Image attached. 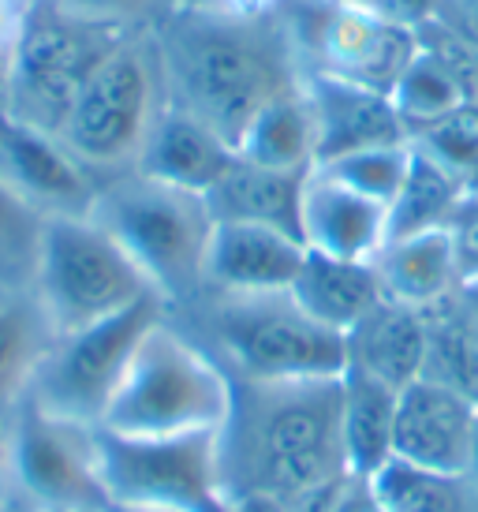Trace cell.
<instances>
[{
  "label": "cell",
  "mask_w": 478,
  "mask_h": 512,
  "mask_svg": "<svg viewBox=\"0 0 478 512\" xmlns=\"http://www.w3.org/2000/svg\"><path fill=\"white\" fill-rule=\"evenodd\" d=\"M169 101L239 150L258 113L303 86L281 0L266 12H232L183 0L154 27Z\"/></svg>",
  "instance_id": "1"
},
{
  "label": "cell",
  "mask_w": 478,
  "mask_h": 512,
  "mask_svg": "<svg viewBox=\"0 0 478 512\" xmlns=\"http://www.w3.org/2000/svg\"><path fill=\"white\" fill-rule=\"evenodd\" d=\"M340 412L344 374L232 378V404L217 430L225 501L269 498L292 509L310 490L348 475Z\"/></svg>",
  "instance_id": "2"
},
{
  "label": "cell",
  "mask_w": 478,
  "mask_h": 512,
  "mask_svg": "<svg viewBox=\"0 0 478 512\" xmlns=\"http://www.w3.org/2000/svg\"><path fill=\"white\" fill-rule=\"evenodd\" d=\"M169 318L232 378H325L348 367L344 337L314 322L292 292L202 288Z\"/></svg>",
  "instance_id": "3"
},
{
  "label": "cell",
  "mask_w": 478,
  "mask_h": 512,
  "mask_svg": "<svg viewBox=\"0 0 478 512\" xmlns=\"http://www.w3.org/2000/svg\"><path fill=\"white\" fill-rule=\"evenodd\" d=\"M90 217L113 236L169 307L206 288L213 217L206 195L172 187L146 172H124L98 187Z\"/></svg>",
  "instance_id": "4"
},
{
  "label": "cell",
  "mask_w": 478,
  "mask_h": 512,
  "mask_svg": "<svg viewBox=\"0 0 478 512\" xmlns=\"http://www.w3.org/2000/svg\"><path fill=\"white\" fill-rule=\"evenodd\" d=\"M169 109V83L154 30H131L86 79L60 128V143L98 184L139 169L146 139Z\"/></svg>",
  "instance_id": "5"
},
{
  "label": "cell",
  "mask_w": 478,
  "mask_h": 512,
  "mask_svg": "<svg viewBox=\"0 0 478 512\" xmlns=\"http://www.w3.org/2000/svg\"><path fill=\"white\" fill-rule=\"evenodd\" d=\"M232 378L169 314L142 337L98 430L124 438H176L221 430Z\"/></svg>",
  "instance_id": "6"
},
{
  "label": "cell",
  "mask_w": 478,
  "mask_h": 512,
  "mask_svg": "<svg viewBox=\"0 0 478 512\" xmlns=\"http://www.w3.org/2000/svg\"><path fill=\"white\" fill-rule=\"evenodd\" d=\"M124 34L131 30L86 19L57 0H30L0 68V105L34 128L60 135L79 90Z\"/></svg>",
  "instance_id": "7"
},
{
  "label": "cell",
  "mask_w": 478,
  "mask_h": 512,
  "mask_svg": "<svg viewBox=\"0 0 478 512\" xmlns=\"http://www.w3.org/2000/svg\"><path fill=\"white\" fill-rule=\"evenodd\" d=\"M30 288L49 314L57 337L98 326L142 299L157 296L146 273L135 266V258L90 214L45 221L42 255Z\"/></svg>",
  "instance_id": "8"
},
{
  "label": "cell",
  "mask_w": 478,
  "mask_h": 512,
  "mask_svg": "<svg viewBox=\"0 0 478 512\" xmlns=\"http://www.w3.org/2000/svg\"><path fill=\"white\" fill-rule=\"evenodd\" d=\"M165 314H169V303L161 296H150L98 326L60 333L34 374L27 400L49 415L83 423V427H101L142 337Z\"/></svg>",
  "instance_id": "9"
},
{
  "label": "cell",
  "mask_w": 478,
  "mask_h": 512,
  "mask_svg": "<svg viewBox=\"0 0 478 512\" xmlns=\"http://www.w3.org/2000/svg\"><path fill=\"white\" fill-rule=\"evenodd\" d=\"M4 494L27 512H109L98 427H83L23 400L8 415Z\"/></svg>",
  "instance_id": "10"
},
{
  "label": "cell",
  "mask_w": 478,
  "mask_h": 512,
  "mask_svg": "<svg viewBox=\"0 0 478 512\" xmlns=\"http://www.w3.org/2000/svg\"><path fill=\"white\" fill-rule=\"evenodd\" d=\"M101 479L113 509L228 512L217 471V430L124 438L98 430Z\"/></svg>",
  "instance_id": "11"
},
{
  "label": "cell",
  "mask_w": 478,
  "mask_h": 512,
  "mask_svg": "<svg viewBox=\"0 0 478 512\" xmlns=\"http://www.w3.org/2000/svg\"><path fill=\"white\" fill-rule=\"evenodd\" d=\"M303 75H333L393 94L415 53L419 34L344 0H281Z\"/></svg>",
  "instance_id": "12"
},
{
  "label": "cell",
  "mask_w": 478,
  "mask_h": 512,
  "mask_svg": "<svg viewBox=\"0 0 478 512\" xmlns=\"http://www.w3.org/2000/svg\"><path fill=\"white\" fill-rule=\"evenodd\" d=\"M0 184L45 217L90 214L98 180L64 150L57 135L34 128L0 105Z\"/></svg>",
  "instance_id": "13"
},
{
  "label": "cell",
  "mask_w": 478,
  "mask_h": 512,
  "mask_svg": "<svg viewBox=\"0 0 478 512\" xmlns=\"http://www.w3.org/2000/svg\"><path fill=\"white\" fill-rule=\"evenodd\" d=\"M478 434V400L437 378H415L396 397L393 456L437 471H467Z\"/></svg>",
  "instance_id": "14"
},
{
  "label": "cell",
  "mask_w": 478,
  "mask_h": 512,
  "mask_svg": "<svg viewBox=\"0 0 478 512\" xmlns=\"http://www.w3.org/2000/svg\"><path fill=\"white\" fill-rule=\"evenodd\" d=\"M310 116H314V139H318V165L370 146L408 143V131L393 109V98L370 90V86L333 79V75H303Z\"/></svg>",
  "instance_id": "15"
},
{
  "label": "cell",
  "mask_w": 478,
  "mask_h": 512,
  "mask_svg": "<svg viewBox=\"0 0 478 512\" xmlns=\"http://www.w3.org/2000/svg\"><path fill=\"white\" fill-rule=\"evenodd\" d=\"M299 228L307 251L348 262H374L389 240V206L366 199L329 172L310 169L303 184Z\"/></svg>",
  "instance_id": "16"
},
{
  "label": "cell",
  "mask_w": 478,
  "mask_h": 512,
  "mask_svg": "<svg viewBox=\"0 0 478 512\" xmlns=\"http://www.w3.org/2000/svg\"><path fill=\"white\" fill-rule=\"evenodd\" d=\"M307 258V243L281 228L217 221L206 262V288L221 292H288Z\"/></svg>",
  "instance_id": "17"
},
{
  "label": "cell",
  "mask_w": 478,
  "mask_h": 512,
  "mask_svg": "<svg viewBox=\"0 0 478 512\" xmlns=\"http://www.w3.org/2000/svg\"><path fill=\"white\" fill-rule=\"evenodd\" d=\"M236 157V146L225 143L210 124H202L198 116L169 101V109L161 113V120L146 139V150H142L135 172H146L154 180L187 187L198 195H210L213 187L221 184V176L232 169Z\"/></svg>",
  "instance_id": "18"
},
{
  "label": "cell",
  "mask_w": 478,
  "mask_h": 512,
  "mask_svg": "<svg viewBox=\"0 0 478 512\" xmlns=\"http://www.w3.org/2000/svg\"><path fill=\"white\" fill-rule=\"evenodd\" d=\"M344 344H348V367L366 370L393 389H404L426 374V356H430L426 311L381 299L344 337Z\"/></svg>",
  "instance_id": "19"
},
{
  "label": "cell",
  "mask_w": 478,
  "mask_h": 512,
  "mask_svg": "<svg viewBox=\"0 0 478 512\" xmlns=\"http://www.w3.org/2000/svg\"><path fill=\"white\" fill-rule=\"evenodd\" d=\"M374 270H378L385 299L408 303L419 311L445 303L464 285L452 228H434V232L389 240L374 258Z\"/></svg>",
  "instance_id": "20"
},
{
  "label": "cell",
  "mask_w": 478,
  "mask_h": 512,
  "mask_svg": "<svg viewBox=\"0 0 478 512\" xmlns=\"http://www.w3.org/2000/svg\"><path fill=\"white\" fill-rule=\"evenodd\" d=\"M310 172H281L236 157L232 169L221 176L206 202L217 221H247V225L281 228L303 240L299 210H303V184Z\"/></svg>",
  "instance_id": "21"
},
{
  "label": "cell",
  "mask_w": 478,
  "mask_h": 512,
  "mask_svg": "<svg viewBox=\"0 0 478 512\" xmlns=\"http://www.w3.org/2000/svg\"><path fill=\"white\" fill-rule=\"evenodd\" d=\"M288 292L314 322L337 329L340 337H348L385 299L374 262H348V258H329L318 251H307L303 270Z\"/></svg>",
  "instance_id": "22"
},
{
  "label": "cell",
  "mask_w": 478,
  "mask_h": 512,
  "mask_svg": "<svg viewBox=\"0 0 478 512\" xmlns=\"http://www.w3.org/2000/svg\"><path fill=\"white\" fill-rule=\"evenodd\" d=\"M57 341L34 288H0V419L27 400L34 374Z\"/></svg>",
  "instance_id": "23"
},
{
  "label": "cell",
  "mask_w": 478,
  "mask_h": 512,
  "mask_svg": "<svg viewBox=\"0 0 478 512\" xmlns=\"http://www.w3.org/2000/svg\"><path fill=\"white\" fill-rule=\"evenodd\" d=\"M396 397L400 389L385 385L366 370L344 367V412H340V438L348 471L370 479L393 456Z\"/></svg>",
  "instance_id": "24"
},
{
  "label": "cell",
  "mask_w": 478,
  "mask_h": 512,
  "mask_svg": "<svg viewBox=\"0 0 478 512\" xmlns=\"http://www.w3.org/2000/svg\"><path fill=\"white\" fill-rule=\"evenodd\" d=\"M366 490L381 512H478V486L467 471L422 468L389 456Z\"/></svg>",
  "instance_id": "25"
},
{
  "label": "cell",
  "mask_w": 478,
  "mask_h": 512,
  "mask_svg": "<svg viewBox=\"0 0 478 512\" xmlns=\"http://www.w3.org/2000/svg\"><path fill=\"white\" fill-rule=\"evenodd\" d=\"M467 199L464 180L452 169L437 165L419 146H411V169L404 187L389 202V240L434 232V228H452L460 206ZM385 240V243H389Z\"/></svg>",
  "instance_id": "26"
},
{
  "label": "cell",
  "mask_w": 478,
  "mask_h": 512,
  "mask_svg": "<svg viewBox=\"0 0 478 512\" xmlns=\"http://www.w3.org/2000/svg\"><path fill=\"white\" fill-rule=\"evenodd\" d=\"M239 157L281 172L314 169L318 139H314V116H310L303 86H296L292 94H284L258 113V120L247 128L243 143H239Z\"/></svg>",
  "instance_id": "27"
},
{
  "label": "cell",
  "mask_w": 478,
  "mask_h": 512,
  "mask_svg": "<svg viewBox=\"0 0 478 512\" xmlns=\"http://www.w3.org/2000/svg\"><path fill=\"white\" fill-rule=\"evenodd\" d=\"M389 98H393V109L400 116L404 131H408V139L419 135L422 128L437 124V120H445L449 113H456L464 101H471L464 83H460V75L452 72L441 57L426 53L422 45L415 60L404 68V75L396 79Z\"/></svg>",
  "instance_id": "28"
},
{
  "label": "cell",
  "mask_w": 478,
  "mask_h": 512,
  "mask_svg": "<svg viewBox=\"0 0 478 512\" xmlns=\"http://www.w3.org/2000/svg\"><path fill=\"white\" fill-rule=\"evenodd\" d=\"M49 217L0 184V288H30Z\"/></svg>",
  "instance_id": "29"
},
{
  "label": "cell",
  "mask_w": 478,
  "mask_h": 512,
  "mask_svg": "<svg viewBox=\"0 0 478 512\" xmlns=\"http://www.w3.org/2000/svg\"><path fill=\"white\" fill-rule=\"evenodd\" d=\"M322 172L337 176L340 184L355 187L366 199L389 206L396 191L404 187L411 169V139L408 143H389V146H370V150H355L348 157H337L329 165H318Z\"/></svg>",
  "instance_id": "30"
},
{
  "label": "cell",
  "mask_w": 478,
  "mask_h": 512,
  "mask_svg": "<svg viewBox=\"0 0 478 512\" xmlns=\"http://www.w3.org/2000/svg\"><path fill=\"white\" fill-rule=\"evenodd\" d=\"M411 146H419L437 165H445L460 180H467V172L478 165V101H464L456 113L422 128L419 135H411Z\"/></svg>",
  "instance_id": "31"
},
{
  "label": "cell",
  "mask_w": 478,
  "mask_h": 512,
  "mask_svg": "<svg viewBox=\"0 0 478 512\" xmlns=\"http://www.w3.org/2000/svg\"><path fill=\"white\" fill-rule=\"evenodd\" d=\"M57 4L120 30H154L183 0H57Z\"/></svg>",
  "instance_id": "32"
},
{
  "label": "cell",
  "mask_w": 478,
  "mask_h": 512,
  "mask_svg": "<svg viewBox=\"0 0 478 512\" xmlns=\"http://www.w3.org/2000/svg\"><path fill=\"white\" fill-rule=\"evenodd\" d=\"M344 4H355V8H366V12L381 15V19H389V23L419 30L422 23H430L437 15V4H441V0H344Z\"/></svg>",
  "instance_id": "33"
},
{
  "label": "cell",
  "mask_w": 478,
  "mask_h": 512,
  "mask_svg": "<svg viewBox=\"0 0 478 512\" xmlns=\"http://www.w3.org/2000/svg\"><path fill=\"white\" fill-rule=\"evenodd\" d=\"M434 23L449 30L456 42H464L471 53H478V0H441Z\"/></svg>",
  "instance_id": "34"
},
{
  "label": "cell",
  "mask_w": 478,
  "mask_h": 512,
  "mask_svg": "<svg viewBox=\"0 0 478 512\" xmlns=\"http://www.w3.org/2000/svg\"><path fill=\"white\" fill-rule=\"evenodd\" d=\"M452 236H456V255H460L464 281H471V277H478V199H464L460 214L452 221Z\"/></svg>",
  "instance_id": "35"
},
{
  "label": "cell",
  "mask_w": 478,
  "mask_h": 512,
  "mask_svg": "<svg viewBox=\"0 0 478 512\" xmlns=\"http://www.w3.org/2000/svg\"><path fill=\"white\" fill-rule=\"evenodd\" d=\"M30 0H0V68L8 60V49H12L15 34H19V23L27 15Z\"/></svg>",
  "instance_id": "36"
},
{
  "label": "cell",
  "mask_w": 478,
  "mask_h": 512,
  "mask_svg": "<svg viewBox=\"0 0 478 512\" xmlns=\"http://www.w3.org/2000/svg\"><path fill=\"white\" fill-rule=\"evenodd\" d=\"M460 307H464L467 329H471V341H475V356H478V277L460 285Z\"/></svg>",
  "instance_id": "37"
},
{
  "label": "cell",
  "mask_w": 478,
  "mask_h": 512,
  "mask_svg": "<svg viewBox=\"0 0 478 512\" xmlns=\"http://www.w3.org/2000/svg\"><path fill=\"white\" fill-rule=\"evenodd\" d=\"M4 464H8V419H0V501H4Z\"/></svg>",
  "instance_id": "38"
},
{
  "label": "cell",
  "mask_w": 478,
  "mask_h": 512,
  "mask_svg": "<svg viewBox=\"0 0 478 512\" xmlns=\"http://www.w3.org/2000/svg\"><path fill=\"white\" fill-rule=\"evenodd\" d=\"M467 475H471L478 486V434H475V453H471V468H467Z\"/></svg>",
  "instance_id": "39"
},
{
  "label": "cell",
  "mask_w": 478,
  "mask_h": 512,
  "mask_svg": "<svg viewBox=\"0 0 478 512\" xmlns=\"http://www.w3.org/2000/svg\"><path fill=\"white\" fill-rule=\"evenodd\" d=\"M113 512H154V509H113Z\"/></svg>",
  "instance_id": "40"
},
{
  "label": "cell",
  "mask_w": 478,
  "mask_h": 512,
  "mask_svg": "<svg viewBox=\"0 0 478 512\" xmlns=\"http://www.w3.org/2000/svg\"><path fill=\"white\" fill-rule=\"evenodd\" d=\"M475 101H478V72H475Z\"/></svg>",
  "instance_id": "41"
}]
</instances>
